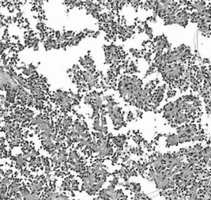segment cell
<instances>
[{
	"mask_svg": "<svg viewBox=\"0 0 211 200\" xmlns=\"http://www.w3.org/2000/svg\"><path fill=\"white\" fill-rule=\"evenodd\" d=\"M144 30H145V33H146V34H147L149 37H150V38H151V37L153 36V33H152V29L151 28H150L149 27V26L148 25H145L144 26Z\"/></svg>",
	"mask_w": 211,
	"mask_h": 200,
	"instance_id": "8992f818",
	"label": "cell"
},
{
	"mask_svg": "<svg viewBox=\"0 0 211 200\" xmlns=\"http://www.w3.org/2000/svg\"><path fill=\"white\" fill-rule=\"evenodd\" d=\"M83 78L84 80L87 82L88 86H93L95 85V83L97 82V78L92 72H89V71H86L83 73Z\"/></svg>",
	"mask_w": 211,
	"mask_h": 200,
	"instance_id": "3957f363",
	"label": "cell"
},
{
	"mask_svg": "<svg viewBox=\"0 0 211 200\" xmlns=\"http://www.w3.org/2000/svg\"><path fill=\"white\" fill-rule=\"evenodd\" d=\"M190 18L189 14L186 10H181L179 12H177L175 15V24H178L180 26L185 27L188 23V19Z\"/></svg>",
	"mask_w": 211,
	"mask_h": 200,
	"instance_id": "6da1fadb",
	"label": "cell"
},
{
	"mask_svg": "<svg viewBox=\"0 0 211 200\" xmlns=\"http://www.w3.org/2000/svg\"><path fill=\"white\" fill-rule=\"evenodd\" d=\"M26 159H27V158H26L25 155H23V154H19V155H17L16 159H15V164H16V167L17 168L24 167V166L26 165Z\"/></svg>",
	"mask_w": 211,
	"mask_h": 200,
	"instance_id": "5b68a950",
	"label": "cell"
},
{
	"mask_svg": "<svg viewBox=\"0 0 211 200\" xmlns=\"http://www.w3.org/2000/svg\"><path fill=\"white\" fill-rule=\"evenodd\" d=\"M165 142H166L167 146H175L179 144V137L176 134H170L165 139Z\"/></svg>",
	"mask_w": 211,
	"mask_h": 200,
	"instance_id": "277c9868",
	"label": "cell"
},
{
	"mask_svg": "<svg viewBox=\"0 0 211 200\" xmlns=\"http://www.w3.org/2000/svg\"><path fill=\"white\" fill-rule=\"evenodd\" d=\"M133 119H134V115H133V113L129 112V113H128V117H127V120H128V121H131V120H133Z\"/></svg>",
	"mask_w": 211,
	"mask_h": 200,
	"instance_id": "52a82bcc",
	"label": "cell"
},
{
	"mask_svg": "<svg viewBox=\"0 0 211 200\" xmlns=\"http://www.w3.org/2000/svg\"><path fill=\"white\" fill-rule=\"evenodd\" d=\"M173 120H174L175 123L177 124H183L188 121V114L184 111H178L175 114Z\"/></svg>",
	"mask_w": 211,
	"mask_h": 200,
	"instance_id": "7a4b0ae2",
	"label": "cell"
}]
</instances>
